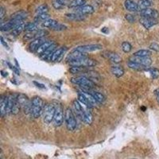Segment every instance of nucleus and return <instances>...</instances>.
Returning <instances> with one entry per match:
<instances>
[{
  "label": "nucleus",
  "instance_id": "f257e3e1",
  "mask_svg": "<svg viewBox=\"0 0 159 159\" xmlns=\"http://www.w3.org/2000/svg\"><path fill=\"white\" fill-rule=\"evenodd\" d=\"M44 101L43 99L39 96H34L32 99V115L31 116L34 119H38L43 113Z\"/></svg>",
  "mask_w": 159,
  "mask_h": 159
},
{
  "label": "nucleus",
  "instance_id": "f03ea898",
  "mask_svg": "<svg viewBox=\"0 0 159 159\" xmlns=\"http://www.w3.org/2000/svg\"><path fill=\"white\" fill-rule=\"evenodd\" d=\"M56 105L57 104L52 103L45 105L42 116H43L44 123L46 124H49L53 121L55 111H56Z\"/></svg>",
  "mask_w": 159,
  "mask_h": 159
},
{
  "label": "nucleus",
  "instance_id": "7ed1b4c3",
  "mask_svg": "<svg viewBox=\"0 0 159 159\" xmlns=\"http://www.w3.org/2000/svg\"><path fill=\"white\" fill-rule=\"evenodd\" d=\"M71 82L72 84H74L79 85V86L83 88L84 89H86V90H89V89L91 90L96 85L92 80L89 79V78L84 76H76V77L72 78L71 79Z\"/></svg>",
  "mask_w": 159,
  "mask_h": 159
},
{
  "label": "nucleus",
  "instance_id": "20e7f679",
  "mask_svg": "<svg viewBox=\"0 0 159 159\" xmlns=\"http://www.w3.org/2000/svg\"><path fill=\"white\" fill-rule=\"evenodd\" d=\"M17 99L25 115H32V100L25 94H18Z\"/></svg>",
  "mask_w": 159,
  "mask_h": 159
},
{
  "label": "nucleus",
  "instance_id": "39448f33",
  "mask_svg": "<svg viewBox=\"0 0 159 159\" xmlns=\"http://www.w3.org/2000/svg\"><path fill=\"white\" fill-rule=\"evenodd\" d=\"M65 126L69 131H74L76 128V120L72 111L69 107L65 109Z\"/></svg>",
  "mask_w": 159,
  "mask_h": 159
},
{
  "label": "nucleus",
  "instance_id": "423d86ee",
  "mask_svg": "<svg viewBox=\"0 0 159 159\" xmlns=\"http://www.w3.org/2000/svg\"><path fill=\"white\" fill-rule=\"evenodd\" d=\"M71 66H82V67H93L97 65V61L89 57L85 56L80 59L69 62Z\"/></svg>",
  "mask_w": 159,
  "mask_h": 159
},
{
  "label": "nucleus",
  "instance_id": "0eeeda50",
  "mask_svg": "<svg viewBox=\"0 0 159 159\" xmlns=\"http://www.w3.org/2000/svg\"><path fill=\"white\" fill-rule=\"evenodd\" d=\"M64 119H65V113H64L63 107L61 103H57L56 111L52 121L53 125L55 127H61L63 124Z\"/></svg>",
  "mask_w": 159,
  "mask_h": 159
},
{
  "label": "nucleus",
  "instance_id": "6e6552de",
  "mask_svg": "<svg viewBox=\"0 0 159 159\" xmlns=\"http://www.w3.org/2000/svg\"><path fill=\"white\" fill-rule=\"evenodd\" d=\"M130 61L136 62L138 64L143 65L145 67H149L152 64V60L150 57H137V56H131L130 57Z\"/></svg>",
  "mask_w": 159,
  "mask_h": 159
},
{
  "label": "nucleus",
  "instance_id": "1a4fd4ad",
  "mask_svg": "<svg viewBox=\"0 0 159 159\" xmlns=\"http://www.w3.org/2000/svg\"><path fill=\"white\" fill-rule=\"evenodd\" d=\"M103 46L99 44H90V45H82V46H79V47L76 48V50L80 51V52L86 53V52H93V51H97L102 49Z\"/></svg>",
  "mask_w": 159,
  "mask_h": 159
},
{
  "label": "nucleus",
  "instance_id": "9d476101",
  "mask_svg": "<svg viewBox=\"0 0 159 159\" xmlns=\"http://www.w3.org/2000/svg\"><path fill=\"white\" fill-rule=\"evenodd\" d=\"M103 57H104L106 59L109 60L110 61L113 62L115 64H119L122 61L121 57L117 54L116 52H111V51H106L103 53Z\"/></svg>",
  "mask_w": 159,
  "mask_h": 159
},
{
  "label": "nucleus",
  "instance_id": "9b49d317",
  "mask_svg": "<svg viewBox=\"0 0 159 159\" xmlns=\"http://www.w3.org/2000/svg\"><path fill=\"white\" fill-rule=\"evenodd\" d=\"M67 52V48L66 47H61L59 49H56L55 52L52 54V58H51V61L52 62H58L61 61L63 58L65 52Z\"/></svg>",
  "mask_w": 159,
  "mask_h": 159
},
{
  "label": "nucleus",
  "instance_id": "f8f14e48",
  "mask_svg": "<svg viewBox=\"0 0 159 159\" xmlns=\"http://www.w3.org/2000/svg\"><path fill=\"white\" fill-rule=\"evenodd\" d=\"M142 16L143 18H156L159 16V14L156 10L151 9V8H147V9L142 10L140 11Z\"/></svg>",
  "mask_w": 159,
  "mask_h": 159
},
{
  "label": "nucleus",
  "instance_id": "ddd939ff",
  "mask_svg": "<svg viewBox=\"0 0 159 159\" xmlns=\"http://www.w3.org/2000/svg\"><path fill=\"white\" fill-rule=\"evenodd\" d=\"M125 8L130 12H138L141 11L139 7V4L136 3L134 0H126L124 2Z\"/></svg>",
  "mask_w": 159,
  "mask_h": 159
},
{
  "label": "nucleus",
  "instance_id": "4468645a",
  "mask_svg": "<svg viewBox=\"0 0 159 159\" xmlns=\"http://www.w3.org/2000/svg\"><path fill=\"white\" fill-rule=\"evenodd\" d=\"M23 21H18V20H11L9 22H7L6 24H2L1 25V31L2 32H6V31H9L13 30L15 26L18 25L19 23H21Z\"/></svg>",
  "mask_w": 159,
  "mask_h": 159
},
{
  "label": "nucleus",
  "instance_id": "2eb2a0df",
  "mask_svg": "<svg viewBox=\"0 0 159 159\" xmlns=\"http://www.w3.org/2000/svg\"><path fill=\"white\" fill-rule=\"evenodd\" d=\"M46 42L45 39V38H37L35 40H33L32 42L29 45V49L31 52H37V50L38 49V48L44 44L45 42Z\"/></svg>",
  "mask_w": 159,
  "mask_h": 159
},
{
  "label": "nucleus",
  "instance_id": "dca6fc26",
  "mask_svg": "<svg viewBox=\"0 0 159 159\" xmlns=\"http://www.w3.org/2000/svg\"><path fill=\"white\" fill-rule=\"evenodd\" d=\"M8 105V96H2L0 99V111H1V116L4 117L7 115Z\"/></svg>",
  "mask_w": 159,
  "mask_h": 159
},
{
  "label": "nucleus",
  "instance_id": "f3484780",
  "mask_svg": "<svg viewBox=\"0 0 159 159\" xmlns=\"http://www.w3.org/2000/svg\"><path fill=\"white\" fill-rule=\"evenodd\" d=\"M95 10L93 7L90 5H84L80 7L76 8V13L77 14H80V15H91L94 12Z\"/></svg>",
  "mask_w": 159,
  "mask_h": 159
},
{
  "label": "nucleus",
  "instance_id": "a211bd4d",
  "mask_svg": "<svg viewBox=\"0 0 159 159\" xmlns=\"http://www.w3.org/2000/svg\"><path fill=\"white\" fill-rule=\"evenodd\" d=\"M79 92L80 93H81V94L83 95L85 98H86V99H87L88 101H89V103L92 105V107H96V105H97L98 102L96 101V99L94 98V96H92L91 93H89V92H88L87 90H85V89H82L81 90H79Z\"/></svg>",
  "mask_w": 159,
  "mask_h": 159
},
{
  "label": "nucleus",
  "instance_id": "6ab92c4d",
  "mask_svg": "<svg viewBox=\"0 0 159 159\" xmlns=\"http://www.w3.org/2000/svg\"><path fill=\"white\" fill-rule=\"evenodd\" d=\"M81 121L88 125H91L93 122V116H92V112L89 111V107H85L84 112L81 118Z\"/></svg>",
  "mask_w": 159,
  "mask_h": 159
},
{
  "label": "nucleus",
  "instance_id": "aec40b11",
  "mask_svg": "<svg viewBox=\"0 0 159 159\" xmlns=\"http://www.w3.org/2000/svg\"><path fill=\"white\" fill-rule=\"evenodd\" d=\"M139 22L146 29H150V28H151L152 26H154V25H155L157 23V22L154 18H143V17L140 19Z\"/></svg>",
  "mask_w": 159,
  "mask_h": 159
},
{
  "label": "nucleus",
  "instance_id": "412c9836",
  "mask_svg": "<svg viewBox=\"0 0 159 159\" xmlns=\"http://www.w3.org/2000/svg\"><path fill=\"white\" fill-rule=\"evenodd\" d=\"M87 56L86 53H84V52H80V51L76 50V49L73 51L70 52V54H69V56L67 57V61L68 62L72 61H75V60L80 59V58L84 57Z\"/></svg>",
  "mask_w": 159,
  "mask_h": 159
},
{
  "label": "nucleus",
  "instance_id": "4be33fe9",
  "mask_svg": "<svg viewBox=\"0 0 159 159\" xmlns=\"http://www.w3.org/2000/svg\"><path fill=\"white\" fill-rule=\"evenodd\" d=\"M56 49H57V44L53 43L52 45V46H50L47 50L44 52V54L41 57V58H42V60H48V61H51V58H52V54H53V52H55Z\"/></svg>",
  "mask_w": 159,
  "mask_h": 159
},
{
  "label": "nucleus",
  "instance_id": "5701e85b",
  "mask_svg": "<svg viewBox=\"0 0 159 159\" xmlns=\"http://www.w3.org/2000/svg\"><path fill=\"white\" fill-rule=\"evenodd\" d=\"M69 3V0H52V7L56 10L62 9Z\"/></svg>",
  "mask_w": 159,
  "mask_h": 159
},
{
  "label": "nucleus",
  "instance_id": "b1692460",
  "mask_svg": "<svg viewBox=\"0 0 159 159\" xmlns=\"http://www.w3.org/2000/svg\"><path fill=\"white\" fill-rule=\"evenodd\" d=\"M25 25H26V24H25V22H24V21L21 22V23L18 24L17 26H15V27L12 30V31H11V35L16 37L18 36L19 34H21L22 31L25 30Z\"/></svg>",
  "mask_w": 159,
  "mask_h": 159
},
{
  "label": "nucleus",
  "instance_id": "393cba45",
  "mask_svg": "<svg viewBox=\"0 0 159 159\" xmlns=\"http://www.w3.org/2000/svg\"><path fill=\"white\" fill-rule=\"evenodd\" d=\"M54 43L53 42H45V43L42 44L41 46H40L39 48H38V49L37 50L36 53L38 55L39 57H42V55L44 54V52H45V51L47 50L48 49H49L50 46H52V44Z\"/></svg>",
  "mask_w": 159,
  "mask_h": 159
},
{
  "label": "nucleus",
  "instance_id": "a878e982",
  "mask_svg": "<svg viewBox=\"0 0 159 159\" xmlns=\"http://www.w3.org/2000/svg\"><path fill=\"white\" fill-rule=\"evenodd\" d=\"M111 72L115 76L119 78L123 76L124 74V69L122 66H119V65H116V66H111Z\"/></svg>",
  "mask_w": 159,
  "mask_h": 159
},
{
  "label": "nucleus",
  "instance_id": "bb28decb",
  "mask_svg": "<svg viewBox=\"0 0 159 159\" xmlns=\"http://www.w3.org/2000/svg\"><path fill=\"white\" fill-rule=\"evenodd\" d=\"M90 67H82V66H72L69 69V72L72 74H78V73H85L89 71Z\"/></svg>",
  "mask_w": 159,
  "mask_h": 159
},
{
  "label": "nucleus",
  "instance_id": "cd10ccee",
  "mask_svg": "<svg viewBox=\"0 0 159 159\" xmlns=\"http://www.w3.org/2000/svg\"><path fill=\"white\" fill-rule=\"evenodd\" d=\"M58 24H59V22H57L56 20L48 19L46 20V21H45L44 22H42V26L45 28H49V29L54 30L55 28L57 26Z\"/></svg>",
  "mask_w": 159,
  "mask_h": 159
},
{
  "label": "nucleus",
  "instance_id": "c85d7f7f",
  "mask_svg": "<svg viewBox=\"0 0 159 159\" xmlns=\"http://www.w3.org/2000/svg\"><path fill=\"white\" fill-rule=\"evenodd\" d=\"M27 14L25 11H18V12L15 13L14 15H11V20H18V21H24L26 18Z\"/></svg>",
  "mask_w": 159,
  "mask_h": 159
},
{
  "label": "nucleus",
  "instance_id": "c756f323",
  "mask_svg": "<svg viewBox=\"0 0 159 159\" xmlns=\"http://www.w3.org/2000/svg\"><path fill=\"white\" fill-rule=\"evenodd\" d=\"M90 93L94 96L96 101L99 103H103L106 100V97L100 92H96V91H90Z\"/></svg>",
  "mask_w": 159,
  "mask_h": 159
},
{
  "label": "nucleus",
  "instance_id": "7c9ffc66",
  "mask_svg": "<svg viewBox=\"0 0 159 159\" xmlns=\"http://www.w3.org/2000/svg\"><path fill=\"white\" fill-rule=\"evenodd\" d=\"M127 65H128L130 69H134V70H138V71H142L147 69V67H145V66H143V65L136 63V62L130 61H129L127 62Z\"/></svg>",
  "mask_w": 159,
  "mask_h": 159
},
{
  "label": "nucleus",
  "instance_id": "2f4dec72",
  "mask_svg": "<svg viewBox=\"0 0 159 159\" xmlns=\"http://www.w3.org/2000/svg\"><path fill=\"white\" fill-rule=\"evenodd\" d=\"M86 3V0H72L69 3V7L77 8L84 6Z\"/></svg>",
  "mask_w": 159,
  "mask_h": 159
},
{
  "label": "nucleus",
  "instance_id": "473e14b6",
  "mask_svg": "<svg viewBox=\"0 0 159 159\" xmlns=\"http://www.w3.org/2000/svg\"><path fill=\"white\" fill-rule=\"evenodd\" d=\"M69 19L72 20V21H82L84 19V15H80V14H77V13H74V14H67L66 15Z\"/></svg>",
  "mask_w": 159,
  "mask_h": 159
},
{
  "label": "nucleus",
  "instance_id": "72a5a7b5",
  "mask_svg": "<svg viewBox=\"0 0 159 159\" xmlns=\"http://www.w3.org/2000/svg\"><path fill=\"white\" fill-rule=\"evenodd\" d=\"M38 23L37 22H29L25 25V30L27 32H34V31L38 30Z\"/></svg>",
  "mask_w": 159,
  "mask_h": 159
},
{
  "label": "nucleus",
  "instance_id": "f704fd0d",
  "mask_svg": "<svg viewBox=\"0 0 159 159\" xmlns=\"http://www.w3.org/2000/svg\"><path fill=\"white\" fill-rule=\"evenodd\" d=\"M48 19H49V15L47 13H45V14L37 15L34 18V22H37V23H39V22H44Z\"/></svg>",
  "mask_w": 159,
  "mask_h": 159
},
{
  "label": "nucleus",
  "instance_id": "c9c22d12",
  "mask_svg": "<svg viewBox=\"0 0 159 159\" xmlns=\"http://www.w3.org/2000/svg\"><path fill=\"white\" fill-rule=\"evenodd\" d=\"M20 109H22V107H21V105H20V103H18V99L16 98L15 100V103H14V105H13V107H12V110H11V114L14 115V116H16V115H18V113H19Z\"/></svg>",
  "mask_w": 159,
  "mask_h": 159
},
{
  "label": "nucleus",
  "instance_id": "e433bc0d",
  "mask_svg": "<svg viewBox=\"0 0 159 159\" xmlns=\"http://www.w3.org/2000/svg\"><path fill=\"white\" fill-rule=\"evenodd\" d=\"M84 76H86V77H88L90 80H96L97 81H99V80H100V76H99V75L98 74L97 72H95L91 70H89L87 72H85Z\"/></svg>",
  "mask_w": 159,
  "mask_h": 159
},
{
  "label": "nucleus",
  "instance_id": "4c0bfd02",
  "mask_svg": "<svg viewBox=\"0 0 159 159\" xmlns=\"http://www.w3.org/2000/svg\"><path fill=\"white\" fill-rule=\"evenodd\" d=\"M139 7L140 8V10H144L147 9V8H149L151 6V2H150V0H139Z\"/></svg>",
  "mask_w": 159,
  "mask_h": 159
},
{
  "label": "nucleus",
  "instance_id": "58836bf2",
  "mask_svg": "<svg viewBox=\"0 0 159 159\" xmlns=\"http://www.w3.org/2000/svg\"><path fill=\"white\" fill-rule=\"evenodd\" d=\"M78 100H79L81 103H83L84 106H86V107H89V108H92V106L89 103V101L86 99V98H85L81 93H80L79 92H78Z\"/></svg>",
  "mask_w": 159,
  "mask_h": 159
},
{
  "label": "nucleus",
  "instance_id": "ea45409f",
  "mask_svg": "<svg viewBox=\"0 0 159 159\" xmlns=\"http://www.w3.org/2000/svg\"><path fill=\"white\" fill-rule=\"evenodd\" d=\"M133 55L137 57H150L151 55V52L147 49H141L134 52Z\"/></svg>",
  "mask_w": 159,
  "mask_h": 159
},
{
  "label": "nucleus",
  "instance_id": "a19ab883",
  "mask_svg": "<svg viewBox=\"0 0 159 159\" xmlns=\"http://www.w3.org/2000/svg\"><path fill=\"white\" fill-rule=\"evenodd\" d=\"M48 34H49V32H48L47 30H39L36 31V34H35V39H37V38H45V37Z\"/></svg>",
  "mask_w": 159,
  "mask_h": 159
},
{
  "label": "nucleus",
  "instance_id": "79ce46f5",
  "mask_svg": "<svg viewBox=\"0 0 159 159\" xmlns=\"http://www.w3.org/2000/svg\"><path fill=\"white\" fill-rule=\"evenodd\" d=\"M48 10H49V8H48V6L45 5V4H44V5L40 6V7H38L37 8L36 13L38 14V15L45 14V13L48 12Z\"/></svg>",
  "mask_w": 159,
  "mask_h": 159
},
{
  "label": "nucleus",
  "instance_id": "37998d69",
  "mask_svg": "<svg viewBox=\"0 0 159 159\" xmlns=\"http://www.w3.org/2000/svg\"><path fill=\"white\" fill-rule=\"evenodd\" d=\"M122 49L124 52L127 53V52H130L132 49V46L129 42H123L122 43Z\"/></svg>",
  "mask_w": 159,
  "mask_h": 159
},
{
  "label": "nucleus",
  "instance_id": "c03bdc74",
  "mask_svg": "<svg viewBox=\"0 0 159 159\" xmlns=\"http://www.w3.org/2000/svg\"><path fill=\"white\" fill-rule=\"evenodd\" d=\"M150 74H151V76L154 79H157V77L159 76V70L157 69H150Z\"/></svg>",
  "mask_w": 159,
  "mask_h": 159
},
{
  "label": "nucleus",
  "instance_id": "a18cd8bd",
  "mask_svg": "<svg viewBox=\"0 0 159 159\" xmlns=\"http://www.w3.org/2000/svg\"><path fill=\"white\" fill-rule=\"evenodd\" d=\"M125 18L127 20V22H130V23H134V22H135V18H134V15H130V14H127V15H125Z\"/></svg>",
  "mask_w": 159,
  "mask_h": 159
},
{
  "label": "nucleus",
  "instance_id": "49530a36",
  "mask_svg": "<svg viewBox=\"0 0 159 159\" xmlns=\"http://www.w3.org/2000/svg\"><path fill=\"white\" fill-rule=\"evenodd\" d=\"M150 49L156 52H159V45L157 43H152L150 45Z\"/></svg>",
  "mask_w": 159,
  "mask_h": 159
},
{
  "label": "nucleus",
  "instance_id": "de8ad7c7",
  "mask_svg": "<svg viewBox=\"0 0 159 159\" xmlns=\"http://www.w3.org/2000/svg\"><path fill=\"white\" fill-rule=\"evenodd\" d=\"M66 29V26L64 25H61V24H58L56 28H55L53 30H57V31H60V30H64Z\"/></svg>",
  "mask_w": 159,
  "mask_h": 159
},
{
  "label": "nucleus",
  "instance_id": "09e8293b",
  "mask_svg": "<svg viewBox=\"0 0 159 159\" xmlns=\"http://www.w3.org/2000/svg\"><path fill=\"white\" fill-rule=\"evenodd\" d=\"M4 16H5V10L2 7H1V9H0V18H1V20L3 19Z\"/></svg>",
  "mask_w": 159,
  "mask_h": 159
},
{
  "label": "nucleus",
  "instance_id": "8fccbe9b",
  "mask_svg": "<svg viewBox=\"0 0 159 159\" xmlns=\"http://www.w3.org/2000/svg\"><path fill=\"white\" fill-rule=\"evenodd\" d=\"M34 84L36 85L37 87H38V88H40V89H45V85H44V84H42L38 83V82H36V81L34 82Z\"/></svg>",
  "mask_w": 159,
  "mask_h": 159
},
{
  "label": "nucleus",
  "instance_id": "3c124183",
  "mask_svg": "<svg viewBox=\"0 0 159 159\" xmlns=\"http://www.w3.org/2000/svg\"><path fill=\"white\" fill-rule=\"evenodd\" d=\"M154 94H155L156 99H157V101L158 102V103H159V89H156V90L154 91Z\"/></svg>",
  "mask_w": 159,
  "mask_h": 159
},
{
  "label": "nucleus",
  "instance_id": "603ef678",
  "mask_svg": "<svg viewBox=\"0 0 159 159\" xmlns=\"http://www.w3.org/2000/svg\"><path fill=\"white\" fill-rule=\"evenodd\" d=\"M1 43H2V45H3L4 46H5L6 48H7V49H9V46H8L7 44L6 43L5 41H4V39H3V38H2V37H1Z\"/></svg>",
  "mask_w": 159,
  "mask_h": 159
},
{
  "label": "nucleus",
  "instance_id": "864d4df0",
  "mask_svg": "<svg viewBox=\"0 0 159 159\" xmlns=\"http://www.w3.org/2000/svg\"><path fill=\"white\" fill-rule=\"evenodd\" d=\"M11 69H13V71H14V72H15L17 75H20V72L18 69H16V68L14 67V66H13V68L11 67Z\"/></svg>",
  "mask_w": 159,
  "mask_h": 159
}]
</instances>
